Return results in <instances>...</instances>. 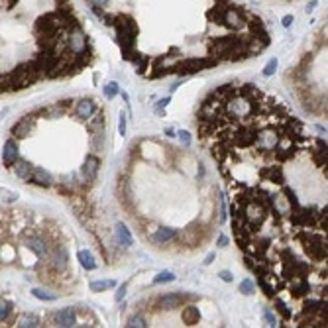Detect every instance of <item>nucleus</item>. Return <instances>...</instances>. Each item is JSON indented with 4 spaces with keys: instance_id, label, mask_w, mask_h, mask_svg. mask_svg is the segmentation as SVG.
<instances>
[{
    "instance_id": "obj_6",
    "label": "nucleus",
    "mask_w": 328,
    "mask_h": 328,
    "mask_svg": "<svg viewBox=\"0 0 328 328\" xmlns=\"http://www.w3.org/2000/svg\"><path fill=\"white\" fill-rule=\"evenodd\" d=\"M53 320H55L57 326H73L77 322V312H75V308L69 306V308H63V310L55 312Z\"/></svg>"
},
{
    "instance_id": "obj_28",
    "label": "nucleus",
    "mask_w": 328,
    "mask_h": 328,
    "mask_svg": "<svg viewBox=\"0 0 328 328\" xmlns=\"http://www.w3.org/2000/svg\"><path fill=\"white\" fill-rule=\"evenodd\" d=\"M226 244H228V238H226V236H220V238H218V246H220V248H226Z\"/></svg>"
},
{
    "instance_id": "obj_10",
    "label": "nucleus",
    "mask_w": 328,
    "mask_h": 328,
    "mask_svg": "<svg viewBox=\"0 0 328 328\" xmlns=\"http://www.w3.org/2000/svg\"><path fill=\"white\" fill-rule=\"evenodd\" d=\"M116 236H118V242L122 244V246H126V248H130L132 244H134V240H132V236H130V230L126 228V224H118L116 226Z\"/></svg>"
},
{
    "instance_id": "obj_22",
    "label": "nucleus",
    "mask_w": 328,
    "mask_h": 328,
    "mask_svg": "<svg viewBox=\"0 0 328 328\" xmlns=\"http://www.w3.org/2000/svg\"><path fill=\"white\" fill-rule=\"evenodd\" d=\"M118 130H120V136H126V118H124V114H120V122H118Z\"/></svg>"
},
{
    "instance_id": "obj_12",
    "label": "nucleus",
    "mask_w": 328,
    "mask_h": 328,
    "mask_svg": "<svg viewBox=\"0 0 328 328\" xmlns=\"http://www.w3.org/2000/svg\"><path fill=\"white\" fill-rule=\"evenodd\" d=\"M183 320H185V324H195V322H199V310L197 308H185L183 310Z\"/></svg>"
},
{
    "instance_id": "obj_1",
    "label": "nucleus",
    "mask_w": 328,
    "mask_h": 328,
    "mask_svg": "<svg viewBox=\"0 0 328 328\" xmlns=\"http://www.w3.org/2000/svg\"><path fill=\"white\" fill-rule=\"evenodd\" d=\"M100 106L96 104V100H93V98H79V100H75V104H73V114L77 116V118H81V120H89V118H93L94 114H96V110H98Z\"/></svg>"
},
{
    "instance_id": "obj_20",
    "label": "nucleus",
    "mask_w": 328,
    "mask_h": 328,
    "mask_svg": "<svg viewBox=\"0 0 328 328\" xmlns=\"http://www.w3.org/2000/svg\"><path fill=\"white\" fill-rule=\"evenodd\" d=\"M275 69H277V59H271V61L265 65V69H263V75H265V77H271V75L275 73Z\"/></svg>"
},
{
    "instance_id": "obj_23",
    "label": "nucleus",
    "mask_w": 328,
    "mask_h": 328,
    "mask_svg": "<svg viewBox=\"0 0 328 328\" xmlns=\"http://www.w3.org/2000/svg\"><path fill=\"white\" fill-rule=\"evenodd\" d=\"M128 326H147V324H145V320H143L141 316H136V318H132V320H130V324H128Z\"/></svg>"
},
{
    "instance_id": "obj_4",
    "label": "nucleus",
    "mask_w": 328,
    "mask_h": 328,
    "mask_svg": "<svg viewBox=\"0 0 328 328\" xmlns=\"http://www.w3.org/2000/svg\"><path fill=\"white\" fill-rule=\"evenodd\" d=\"M12 171L16 173V177H20L22 181L30 183L32 181V173H34V167H32V163H28L26 159H16L12 163Z\"/></svg>"
},
{
    "instance_id": "obj_8",
    "label": "nucleus",
    "mask_w": 328,
    "mask_h": 328,
    "mask_svg": "<svg viewBox=\"0 0 328 328\" xmlns=\"http://www.w3.org/2000/svg\"><path fill=\"white\" fill-rule=\"evenodd\" d=\"M18 159V145H16V140H8L4 143V149H2V161L6 167H12V163Z\"/></svg>"
},
{
    "instance_id": "obj_27",
    "label": "nucleus",
    "mask_w": 328,
    "mask_h": 328,
    "mask_svg": "<svg viewBox=\"0 0 328 328\" xmlns=\"http://www.w3.org/2000/svg\"><path fill=\"white\" fill-rule=\"evenodd\" d=\"M291 24H293V16H285V18H283V26L289 28Z\"/></svg>"
},
{
    "instance_id": "obj_9",
    "label": "nucleus",
    "mask_w": 328,
    "mask_h": 328,
    "mask_svg": "<svg viewBox=\"0 0 328 328\" xmlns=\"http://www.w3.org/2000/svg\"><path fill=\"white\" fill-rule=\"evenodd\" d=\"M175 236H177V232H175L173 228H159V230H155V232L151 234V242H155V244H163V242L173 240Z\"/></svg>"
},
{
    "instance_id": "obj_14",
    "label": "nucleus",
    "mask_w": 328,
    "mask_h": 328,
    "mask_svg": "<svg viewBox=\"0 0 328 328\" xmlns=\"http://www.w3.org/2000/svg\"><path fill=\"white\" fill-rule=\"evenodd\" d=\"M10 310H12L10 303H8V301H4L2 297H0V322L6 320V318L10 316Z\"/></svg>"
},
{
    "instance_id": "obj_5",
    "label": "nucleus",
    "mask_w": 328,
    "mask_h": 328,
    "mask_svg": "<svg viewBox=\"0 0 328 328\" xmlns=\"http://www.w3.org/2000/svg\"><path fill=\"white\" fill-rule=\"evenodd\" d=\"M32 183H36V185H40V187H51L53 183H55V179L51 177V173L47 171V169H44V167H34V173H32Z\"/></svg>"
},
{
    "instance_id": "obj_3",
    "label": "nucleus",
    "mask_w": 328,
    "mask_h": 328,
    "mask_svg": "<svg viewBox=\"0 0 328 328\" xmlns=\"http://www.w3.org/2000/svg\"><path fill=\"white\" fill-rule=\"evenodd\" d=\"M26 246H28L38 258L47 259L49 248H47V242H46V240H42V238H38V236H28V238H26Z\"/></svg>"
},
{
    "instance_id": "obj_30",
    "label": "nucleus",
    "mask_w": 328,
    "mask_h": 328,
    "mask_svg": "<svg viewBox=\"0 0 328 328\" xmlns=\"http://www.w3.org/2000/svg\"><path fill=\"white\" fill-rule=\"evenodd\" d=\"M165 136L173 138V136H175V130H173V128H165Z\"/></svg>"
},
{
    "instance_id": "obj_31",
    "label": "nucleus",
    "mask_w": 328,
    "mask_h": 328,
    "mask_svg": "<svg viewBox=\"0 0 328 328\" xmlns=\"http://www.w3.org/2000/svg\"><path fill=\"white\" fill-rule=\"evenodd\" d=\"M212 259H214V254H209L207 259H205V263H212Z\"/></svg>"
},
{
    "instance_id": "obj_11",
    "label": "nucleus",
    "mask_w": 328,
    "mask_h": 328,
    "mask_svg": "<svg viewBox=\"0 0 328 328\" xmlns=\"http://www.w3.org/2000/svg\"><path fill=\"white\" fill-rule=\"evenodd\" d=\"M77 256H79V259H81V265H83L85 269H94V267H96V263H94V258H93V256H91L87 250H81Z\"/></svg>"
},
{
    "instance_id": "obj_15",
    "label": "nucleus",
    "mask_w": 328,
    "mask_h": 328,
    "mask_svg": "<svg viewBox=\"0 0 328 328\" xmlns=\"http://www.w3.org/2000/svg\"><path fill=\"white\" fill-rule=\"evenodd\" d=\"M116 283L112 281V279H108V281H93L91 283V289L93 291H104V289H112Z\"/></svg>"
},
{
    "instance_id": "obj_19",
    "label": "nucleus",
    "mask_w": 328,
    "mask_h": 328,
    "mask_svg": "<svg viewBox=\"0 0 328 328\" xmlns=\"http://www.w3.org/2000/svg\"><path fill=\"white\" fill-rule=\"evenodd\" d=\"M118 93H120V89H118L116 83H108V85L104 87V96H106V98H114Z\"/></svg>"
},
{
    "instance_id": "obj_21",
    "label": "nucleus",
    "mask_w": 328,
    "mask_h": 328,
    "mask_svg": "<svg viewBox=\"0 0 328 328\" xmlns=\"http://www.w3.org/2000/svg\"><path fill=\"white\" fill-rule=\"evenodd\" d=\"M179 138H181V141H183V143H185L187 147L191 145V134H189V132H185V130H181V132H179Z\"/></svg>"
},
{
    "instance_id": "obj_29",
    "label": "nucleus",
    "mask_w": 328,
    "mask_h": 328,
    "mask_svg": "<svg viewBox=\"0 0 328 328\" xmlns=\"http://www.w3.org/2000/svg\"><path fill=\"white\" fill-rule=\"evenodd\" d=\"M314 6H316V0H310V2L306 4V12H310V10L314 8Z\"/></svg>"
},
{
    "instance_id": "obj_25",
    "label": "nucleus",
    "mask_w": 328,
    "mask_h": 328,
    "mask_svg": "<svg viewBox=\"0 0 328 328\" xmlns=\"http://www.w3.org/2000/svg\"><path fill=\"white\" fill-rule=\"evenodd\" d=\"M126 287H128V285L124 283V285H122V287L118 289V293H116V301H120V299H124V295H126Z\"/></svg>"
},
{
    "instance_id": "obj_17",
    "label": "nucleus",
    "mask_w": 328,
    "mask_h": 328,
    "mask_svg": "<svg viewBox=\"0 0 328 328\" xmlns=\"http://www.w3.org/2000/svg\"><path fill=\"white\" fill-rule=\"evenodd\" d=\"M32 293H34L36 299H42V301H55L57 299L55 293H47V291H42V289H34Z\"/></svg>"
},
{
    "instance_id": "obj_2",
    "label": "nucleus",
    "mask_w": 328,
    "mask_h": 328,
    "mask_svg": "<svg viewBox=\"0 0 328 328\" xmlns=\"http://www.w3.org/2000/svg\"><path fill=\"white\" fill-rule=\"evenodd\" d=\"M38 116H40V110L28 114V116H24V118H20V120L14 124V128H12V136H14V140H24V138L34 130V126H36V118H38Z\"/></svg>"
},
{
    "instance_id": "obj_24",
    "label": "nucleus",
    "mask_w": 328,
    "mask_h": 328,
    "mask_svg": "<svg viewBox=\"0 0 328 328\" xmlns=\"http://www.w3.org/2000/svg\"><path fill=\"white\" fill-rule=\"evenodd\" d=\"M218 277H220L222 281H226V283H230V281L234 279V275H232L230 271H220V273H218Z\"/></svg>"
},
{
    "instance_id": "obj_26",
    "label": "nucleus",
    "mask_w": 328,
    "mask_h": 328,
    "mask_svg": "<svg viewBox=\"0 0 328 328\" xmlns=\"http://www.w3.org/2000/svg\"><path fill=\"white\" fill-rule=\"evenodd\" d=\"M265 318L269 320V324H271V326H275V324H277V320H275V316H273V314H271L269 310H265Z\"/></svg>"
},
{
    "instance_id": "obj_7",
    "label": "nucleus",
    "mask_w": 328,
    "mask_h": 328,
    "mask_svg": "<svg viewBox=\"0 0 328 328\" xmlns=\"http://www.w3.org/2000/svg\"><path fill=\"white\" fill-rule=\"evenodd\" d=\"M185 299H187V295H183V293H169V295L159 297L157 303L161 305V308H177Z\"/></svg>"
},
{
    "instance_id": "obj_18",
    "label": "nucleus",
    "mask_w": 328,
    "mask_h": 328,
    "mask_svg": "<svg viewBox=\"0 0 328 328\" xmlns=\"http://www.w3.org/2000/svg\"><path fill=\"white\" fill-rule=\"evenodd\" d=\"M20 326H40V318L34 314H24L20 318Z\"/></svg>"
},
{
    "instance_id": "obj_13",
    "label": "nucleus",
    "mask_w": 328,
    "mask_h": 328,
    "mask_svg": "<svg viewBox=\"0 0 328 328\" xmlns=\"http://www.w3.org/2000/svg\"><path fill=\"white\" fill-rule=\"evenodd\" d=\"M169 281H175V273H171V271H161V273L153 279V285H159V283H169Z\"/></svg>"
},
{
    "instance_id": "obj_16",
    "label": "nucleus",
    "mask_w": 328,
    "mask_h": 328,
    "mask_svg": "<svg viewBox=\"0 0 328 328\" xmlns=\"http://www.w3.org/2000/svg\"><path fill=\"white\" fill-rule=\"evenodd\" d=\"M240 293H244V295H254V293H256L254 281H252V279H244V281L240 283Z\"/></svg>"
}]
</instances>
